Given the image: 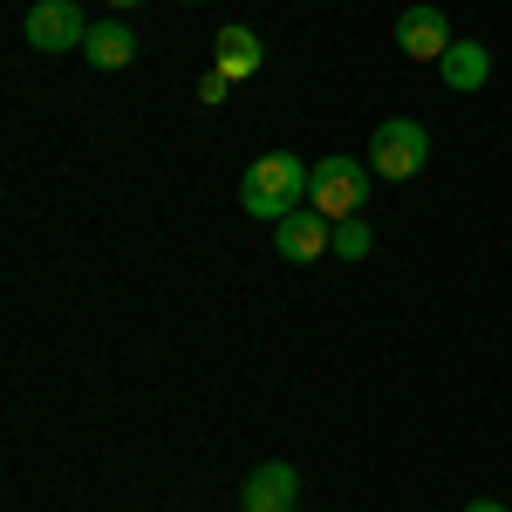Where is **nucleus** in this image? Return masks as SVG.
<instances>
[{
    "instance_id": "4",
    "label": "nucleus",
    "mask_w": 512,
    "mask_h": 512,
    "mask_svg": "<svg viewBox=\"0 0 512 512\" xmlns=\"http://www.w3.org/2000/svg\"><path fill=\"white\" fill-rule=\"evenodd\" d=\"M274 253L280 260H294V267H308L321 253H335V219H321L315 205H301V212H287L274 226Z\"/></svg>"
},
{
    "instance_id": "6",
    "label": "nucleus",
    "mask_w": 512,
    "mask_h": 512,
    "mask_svg": "<svg viewBox=\"0 0 512 512\" xmlns=\"http://www.w3.org/2000/svg\"><path fill=\"white\" fill-rule=\"evenodd\" d=\"M396 48H403L410 62H444V48H451L444 7H403V14H396Z\"/></svg>"
},
{
    "instance_id": "8",
    "label": "nucleus",
    "mask_w": 512,
    "mask_h": 512,
    "mask_svg": "<svg viewBox=\"0 0 512 512\" xmlns=\"http://www.w3.org/2000/svg\"><path fill=\"white\" fill-rule=\"evenodd\" d=\"M437 76H444L451 96H478V89L492 82V55H485V41H451L444 62H437Z\"/></svg>"
},
{
    "instance_id": "11",
    "label": "nucleus",
    "mask_w": 512,
    "mask_h": 512,
    "mask_svg": "<svg viewBox=\"0 0 512 512\" xmlns=\"http://www.w3.org/2000/svg\"><path fill=\"white\" fill-rule=\"evenodd\" d=\"M362 253H369V219L355 212V219L335 226V260H362Z\"/></svg>"
},
{
    "instance_id": "7",
    "label": "nucleus",
    "mask_w": 512,
    "mask_h": 512,
    "mask_svg": "<svg viewBox=\"0 0 512 512\" xmlns=\"http://www.w3.org/2000/svg\"><path fill=\"white\" fill-rule=\"evenodd\" d=\"M294 499H301V472L294 465H253L246 472V485H239V506L246 512H294Z\"/></svg>"
},
{
    "instance_id": "10",
    "label": "nucleus",
    "mask_w": 512,
    "mask_h": 512,
    "mask_svg": "<svg viewBox=\"0 0 512 512\" xmlns=\"http://www.w3.org/2000/svg\"><path fill=\"white\" fill-rule=\"evenodd\" d=\"M82 55H89V69H130L137 62V35L123 21H96L89 41H82Z\"/></svg>"
},
{
    "instance_id": "1",
    "label": "nucleus",
    "mask_w": 512,
    "mask_h": 512,
    "mask_svg": "<svg viewBox=\"0 0 512 512\" xmlns=\"http://www.w3.org/2000/svg\"><path fill=\"white\" fill-rule=\"evenodd\" d=\"M308 164L294 158V151H267V158L246 164V178H239V205L253 212V219H267V226H280L287 212H301L308 205Z\"/></svg>"
},
{
    "instance_id": "3",
    "label": "nucleus",
    "mask_w": 512,
    "mask_h": 512,
    "mask_svg": "<svg viewBox=\"0 0 512 512\" xmlns=\"http://www.w3.org/2000/svg\"><path fill=\"white\" fill-rule=\"evenodd\" d=\"M424 158H431V130L410 123V117H390L369 137V171H376V178H417Z\"/></svg>"
},
{
    "instance_id": "13",
    "label": "nucleus",
    "mask_w": 512,
    "mask_h": 512,
    "mask_svg": "<svg viewBox=\"0 0 512 512\" xmlns=\"http://www.w3.org/2000/svg\"><path fill=\"white\" fill-rule=\"evenodd\" d=\"M465 512H506V506H499V499H472Z\"/></svg>"
},
{
    "instance_id": "14",
    "label": "nucleus",
    "mask_w": 512,
    "mask_h": 512,
    "mask_svg": "<svg viewBox=\"0 0 512 512\" xmlns=\"http://www.w3.org/2000/svg\"><path fill=\"white\" fill-rule=\"evenodd\" d=\"M110 7H137V0H110Z\"/></svg>"
},
{
    "instance_id": "12",
    "label": "nucleus",
    "mask_w": 512,
    "mask_h": 512,
    "mask_svg": "<svg viewBox=\"0 0 512 512\" xmlns=\"http://www.w3.org/2000/svg\"><path fill=\"white\" fill-rule=\"evenodd\" d=\"M226 69H205V82H198V96H205V103H226Z\"/></svg>"
},
{
    "instance_id": "9",
    "label": "nucleus",
    "mask_w": 512,
    "mask_h": 512,
    "mask_svg": "<svg viewBox=\"0 0 512 512\" xmlns=\"http://www.w3.org/2000/svg\"><path fill=\"white\" fill-rule=\"evenodd\" d=\"M260 62H267V48H260V35L253 28H219V41H212V69H226V76H260Z\"/></svg>"
},
{
    "instance_id": "5",
    "label": "nucleus",
    "mask_w": 512,
    "mask_h": 512,
    "mask_svg": "<svg viewBox=\"0 0 512 512\" xmlns=\"http://www.w3.org/2000/svg\"><path fill=\"white\" fill-rule=\"evenodd\" d=\"M28 41L41 55H62V48H82L89 41V21H82L76 0H35L28 7Z\"/></svg>"
},
{
    "instance_id": "2",
    "label": "nucleus",
    "mask_w": 512,
    "mask_h": 512,
    "mask_svg": "<svg viewBox=\"0 0 512 512\" xmlns=\"http://www.w3.org/2000/svg\"><path fill=\"white\" fill-rule=\"evenodd\" d=\"M308 205H315L321 219H335V226L355 219V212L369 205V171H362L355 158H342V151H335V158H321L315 178H308Z\"/></svg>"
}]
</instances>
